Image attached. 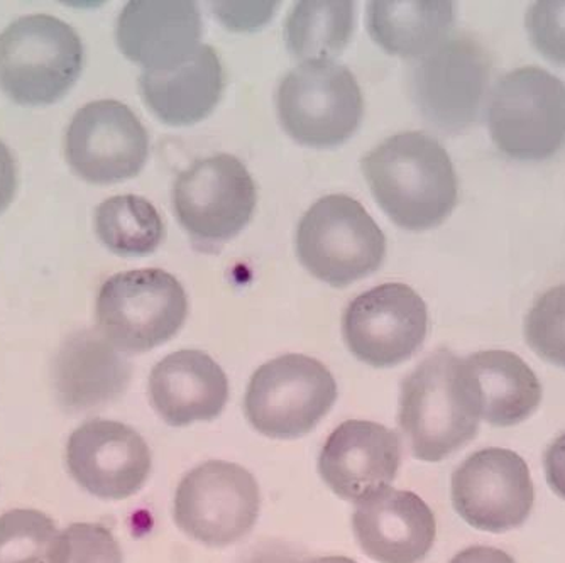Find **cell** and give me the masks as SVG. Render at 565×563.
Here are the masks:
<instances>
[{
    "label": "cell",
    "mask_w": 565,
    "mask_h": 563,
    "mask_svg": "<svg viewBox=\"0 0 565 563\" xmlns=\"http://www.w3.org/2000/svg\"><path fill=\"white\" fill-rule=\"evenodd\" d=\"M297 256L320 282L345 288L380 269L386 237L358 200L327 195L298 224Z\"/></svg>",
    "instance_id": "277c9868"
},
{
    "label": "cell",
    "mask_w": 565,
    "mask_h": 563,
    "mask_svg": "<svg viewBox=\"0 0 565 563\" xmlns=\"http://www.w3.org/2000/svg\"><path fill=\"white\" fill-rule=\"evenodd\" d=\"M523 329L536 355L565 369V285L548 288L533 301Z\"/></svg>",
    "instance_id": "4316f807"
},
{
    "label": "cell",
    "mask_w": 565,
    "mask_h": 563,
    "mask_svg": "<svg viewBox=\"0 0 565 563\" xmlns=\"http://www.w3.org/2000/svg\"><path fill=\"white\" fill-rule=\"evenodd\" d=\"M361 164L377 205L406 231L437 227L459 202L449 152L427 134H395L367 152Z\"/></svg>",
    "instance_id": "6da1fadb"
},
{
    "label": "cell",
    "mask_w": 565,
    "mask_h": 563,
    "mask_svg": "<svg viewBox=\"0 0 565 563\" xmlns=\"http://www.w3.org/2000/svg\"><path fill=\"white\" fill-rule=\"evenodd\" d=\"M526 31L539 53L565 65V0H541L526 12Z\"/></svg>",
    "instance_id": "f1b7e54d"
},
{
    "label": "cell",
    "mask_w": 565,
    "mask_h": 563,
    "mask_svg": "<svg viewBox=\"0 0 565 563\" xmlns=\"http://www.w3.org/2000/svg\"><path fill=\"white\" fill-rule=\"evenodd\" d=\"M47 559L50 563H124L113 531L98 523H73L60 531Z\"/></svg>",
    "instance_id": "83f0119b"
},
{
    "label": "cell",
    "mask_w": 565,
    "mask_h": 563,
    "mask_svg": "<svg viewBox=\"0 0 565 563\" xmlns=\"http://www.w3.org/2000/svg\"><path fill=\"white\" fill-rule=\"evenodd\" d=\"M18 164L6 142L0 141V215L14 202L18 192Z\"/></svg>",
    "instance_id": "1f68e13d"
},
{
    "label": "cell",
    "mask_w": 565,
    "mask_h": 563,
    "mask_svg": "<svg viewBox=\"0 0 565 563\" xmlns=\"http://www.w3.org/2000/svg\"><path fill=\"white\" fill-rule=\"evenodd\" d=\"M354 4L348 0L297 2L285 24V41L301 62L332 60L341 55L354 33Z\"/></svg>",
    "instance_id": "cb8c5ba5"
},
{
    "label": "cell",
    "mask_w": 565,
    "mask_h": 563,
    "mask_svg": "<svg viewBox=\"0 0 565 563\" xmlns=\"http://www.w3.org/2000/svg\"><path fill=\"white\" fill-rule=\"evenodd\" d=\"M456 513L476 530L503 533L522 527L535 491L525 460L508 448H484L457 467L450 485Z\"/></svg>",
    "instance_id": "5bb4252c"
},
{
    "label": "cell",
    "mask_w": 565,
    "mask_h": 563,
    "mask_svg": "<svg viewBox=\"0 0 565 563\" xmlns=\"http://www.w3.org/2000/svg\"><path fill=\"white\" fill-rule=\"evenodd\" d=\"M402 466V442L380 423L349 419L327 438L319 474L333 495L358 502L392 488Z\"/></svg>",
    "instance_id": "2e32d148"
},
{
    "label": "cell",
    "mask_w": 565,
    "mask_h": 563,
    "mask_svg": "<svg viewBox=\"0 0 565 563\" xmlns=\"http://www.w3.org/2000/svg\"><path fill=\"white\" fill-rule=\"evenodd\" d=\"M276 8L278 2H217L212 11L227 30L250 33L268 24Z\"/></svg>",
    "instance_id": "f546056e"
},
{
    "label": "cell",
    "mask_w": 565,
    "mask_h": 563,
    "mask_svg": "<svg viewBox=\"0 0 565 563\" xmlns=\"http://www.w3.org/2000/svg\"><path fill=\"white\" fill-rule=\"evenodd\" d=\"M478 394L481 419L490 425L515 426L542 403V384L520 355L481 351L465 358Z\"/></svg>",
    "instance_id": "7402d4cb"
},
{
    "label": "cell",
    "mask_w": 565,
    "mask_h": 563,
    "mask_svg": "<svg viewBox=\"0 0 565 563\" xmlns=\"http://www.w3.org/2000/svg\"><path fill=\"white\" fill-rule=\"evenodd\" d=\"M449 563H516L513 556L494 546H469L457 553Z\"/></svg>",
    "instance_id": "d6a6232c"
},
{
    "label": "cell",
    "mask_w": 565,
    "mask_h": 563,
    "mask_svg": "<svg viewBox=\"0 0 565 563\" xmlns=\"http://www.w3.org/2000/svg\"><path fill=\"white\" fill-rule=\"evenodd\" d=\"M217 51L200 44L185 62L167 72H142L139 92L151 113L171 127H189L211 116L224 92Z\"/></svg>",
    "instance_id": "44dd1931"
},
{
    "label": "cell",
    "mask_w": 565,
    "mask_h": 563,
    "mask_svg": "<svg viewBox=\"0 0 565 563\" xmlns=\"http://www.w3.org/2000/svg\"><path fill=\"white\" fill-rule=\"evenodd\" d=\"M256 202V183L233 155L199 159L174 181L178 222L202 249H214L239 235L253 219Z\"/></svg>",
    "instance_id": "30bf717a"
},
{
    "label": "cell",
    "mask_w": 565,
    "mask_h": 563,
    "mask_svg": "<svg viewBox=\"0 0 565 563\" xmlns=\"http://www.w3.org/2000/svg\"><path fill=\"white\" fill-rule=\"evenodd\" d=\"M95 232L110 253L142 257L161 246L164 224L157 206L148 200L117 195L104 200L95 210Z\"/></svg>",
    "instance_id": "d4e9b609"
},
{
    "label": "cell",
    "mask_w": 565,
    "mask_h": 563,
    "mask_svg": "<svg viewBox=\"0 0 565 563\" xmlns=\"http://www.w3.org/2000/svg\"><path fill=\"white\" fill-rule=\"evenodd\" d=\"M98 330L117 351L142 354L173 339L189 317L182 283L161 269L110 276L95 304Z\"/></svg>",
    "instance_id": "5b68a950"
},
{
    "label": "cell",
    "mask_w": 565,
    "mask_h": 563,
    "mask_svg": "<svg viewBox=\"0 0 565 563\" xmlns=\"http://www.w3.org/2000/svg\"><path fill=\"white\" fill-rule=\"evenodd\" d=\"M454 21L456 8L444 0H374L367 6V31L374 43L402 59H424L450 36Z\"/></svg>",
    "instance_id": "603a6c76"
},
{
    "label": "cell",
    "mask_w": 565,
    "mask_h": 563,
    "mask_svg": "<svg viewBox=\"0 0 565 563\" xmlns=\"http://www.w3.org/2000/svg\"><path fill=\"white\" fill-rule=\"evenodd\" d=\"M352 531L377 563H418L434 546L437 523L420 496L386 488L355 504Z\"/></svg>",
    "instance_id": "ac0fdd59"
},
{
    "label": "cell",
    "mask_w": 565,
    "mask_h": 563,
    "mask_svg": "<svg viewBox=\"0 0 565 563\" xmlns=\"http://www.w3.org/2000/svg\"><path fill=\"white\" fill-rule=\"evenodd\" d=\"M129 381V361L95 330L72 333L53 362V384L66 412L107 405L122 396Z\"/></svg>",
    "instance_id": "ffe728a7"
},
{
    "label": "cell",
    "mask_w": 565,
    "mask_h": 563,
    "mask_svg": "<svg viewBox=\"0 0 565 563\" xmlns=\"http://www.w3.org/2000/svg\"><path fill=\"white\" fill-rule=\"evenodd\" d=\"M488 127L508 158H551L565 145L564 82L539 66L507 73L491 92Z\"/></svg>",
    "instance_id": "ba28073f"
},
{
    "label": "cell",
    "mask_w": 565,
    "mask_h": 563,
    "mask_svg": "<svg viewBox=\"0 0 565 563\" xmlns=\"http://www.w3.org/2000/svg\"><path fill=\"white\" fill-rule=\"evenodd\" d=\"M279 123L295 141L326 149L344 145L364 117V97L348 66L313 60L295 66L276 94Z\"/></svg>",
    "instance_id": "8992f818"
},
{
    "label": "cell",
    "mask_w": 565,
    "mask_h": 563,
    "mask_svg": "<svg viewBox=\"0 0 565 563\" xmlns=\"http://www.w3.org/2000/svg\"><path fill=\"white\" fill-rule=\"evenodd\" d=\"M301 563H358L348 556H319V559L305 560Z\"/></svg>",
    "instance_id": "836d02e7"
},
{
    "label": "cell",
    "mask_w": 565,
    "mask_h": 563,
    "mask_svg": "<svg viewBox=\"0 0 565 563\" xmlns=\"http://www.w3.org/2000/svg\"><path fill=\"white\" fill-rule=\"evenodd\" d=\"M84 60L72 25L53 15H24L0 33V88L25 107L56 104L81 78Z\"/></svg>",
    "instance_id": "3957f363"
},
{
    "label": "cell",
    "mask_w": 565,
    "mask_h": 563,
    "mask_svg": "<svg viewBox=\"0 0 565 563\" xmlns=\"http://www.w3.org/2000/svg\"><path fill=\"white\" fill-rule=\"evenodd\" d=\"M258 480L239 464L209 460L190 470L174 492V523L186 537L225 549L243 540L258 523Z\"/></svg>",
    "instance_id": "9c48e42d"
},
{
    "label": "cell",
    "mask_w": 565,
    "mask_h": 563,
    "mask_svg": "<svg viewBox=\"0 0 565 563\" xmlns=\"http://www.w3.org/2000/svg\"><path fill=\"white\" fill-rule=\"evenodd\" d=\"M202 15L186 0H135L117 19L120 53L145 72H167L200 46Z\"/></svg>",
    "instance_id": "e0dca14e"
},
{
    "label": "cell",
    "mask_w": 565,
    "mask_h": 563,
    "mask_svg": "<svg viewBox=\"0 0 565 563\" xmlns=\"http://www.w3.org/2000/svg\"><path fill=\"white\" fill-rule=\"evenodd\" d=\"M544 467L552 491L565 499V434L555 438L545 452Z\"/></svg>",
    "instance_id": "4dcf8cb0"
},
{
    "label": "cell",
    "mask_w": 565,
    "mask_h": 563,
    "mask_svg": "<svg viewBox=\"0 0 565 563\" xmlns=\"http://www.w3.org/2000/svg\"><path fill=\"white\" fill-rule=\"evenodd\" d=\"M66 466L95 498L122 501L145 488L152 460L148 444L135 428L97 418L70 435Z\"/></svg>",
    "instance_id": "9a60e30c"
},
{
    "label": "cell",
    "mask_w": 565,
    "mask_h": 563,
    "mask_svg": "<svg viewBox=\"0 0 565 563\" xmlns=\"http://www.w3.org/2000/svg\"><path fill=\"white\" fill-rule=\"evenodd\" d=\"M490 73L484 47L468 34H456L409 70V95L431 126L460 132L478 117Z\"/></svg>",
    "instance_id": "8fae6325"
},
{
    "label": "cell",
    "mask_w": 565,
    "mask_h": 563,
    "mask_svg": "<svg viewBox=\"0 0 565 563\" xmlns=\"http://www.w3.org/2000/svg\"><path fill=\"white\" fill-rule=\"evenodd\" d=\"M65 158L73 173L87 183L131 180L148 163V130L122 102H90L66 129Z\"/></svg>",
    "instance_id": "4fadbf2b"
},
{
    "label": "cell",
    "mask_w": 565,
    "mask_h": 563,
    "mask_svg": "<svg viewBox=\"0 0 565 563\" xmlns=\"http://www.w3.org/2000/svg\"><path fill=\"white\" fill-rule=\"evenodd\" d=\"M149 397L161 419L174 428L212 422L227 405V375L205 352H173L152 368Z\"/></svg>",
    "instance_id": "d6986e66"
},
{
    "label": "cell",
    "mask_w": 565,
    "mask_h": 563,
    "mask_svg": "<svg viewBox=\"0 0 565 563\" xmlns=\"http://www.w3.org/2000/svg\"><path fill=\"white\" fill-rule=\"evenodd\" d=\"M428 310L414 288L386 283L367 289L349 304L342 336L358 361L371 368H395L425 342Z\"/></svg>",
    "instance_id": "7c38bea8"
},
{
    "label": "cell",
    "mask_w": 565,
    "mask_h": 563,
    "mask_svg": "<svg viewBox=\"0 0 565 563\" xmlns=\"http://www.w3.org/2000/svg\"><path fill=\"white\" fill-rule=\"evenodd\" d=\"M55 523L38 509H12L0 517V563H50Z\"/></svg>",
    "instance_id": "484cf974"
},
{
    "label": "cell",
    "mask_w": 565,
    "mask_h": 563,
    "mask_svg": "<svg viewBox=\"0 0 565 563\" xmlns=\"http://www.w3.org/2000/svg\"><path fill=\"white\" fill-rule=\"evenodd\" d=\"M332 372L303 354H287L256 369L244 397L254 431L275 440L305 437L338 401Z\"/></svg>",
    "instance_id": "52a82bcc"
},
{
    "label": "cell",
    "mask_w": 565,
    "mask_h": 563,
    "mask_svg": "<svg viewBox=\"0 0 565 563\" xmlns=\"http://www.w3.org/2000/svg\"><path fill=\"white\" fill-rule=\"evenodd\" d=\"M398 423L415 459L440 463L468 445L481 423L478 394L465 358L439 349L406 375Z\"/></svg>",
    "instance_id": "7a4b0ae2"
}]
</instances>
